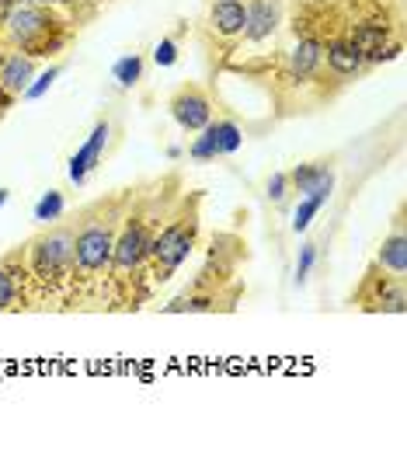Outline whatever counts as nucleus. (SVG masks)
Listing matches in <instances>:
<instances>
[{
  "instance_id": "nucleus-16",
  "label": "nucleus",
  "mask_w": 407,
  "mask_h": 453,
  "mask_svg": "<svg viewBox=\"0 0 407 453\" xmlns=\"http://www.w3.org/2000/svg\"><path fill=\"white\" fill-rule=\"evenodd\" d=\"M18 255H21V248L0 258V311H11L21 300V273L14 269Z\"/></svg>"
},
{
  "instance_id": "nucleus-23",
  "label": "nucleus",
  "mask_w": 407,
  "mask_h": 453,
  "mask_svg": "<svg viewBox=\"0 0 407 453\" xmlns=\"http://www.w3.org/2000/svg\"><path fill=\"white\" fill-rule=\"evenodd\" d=\"M313 262H317V244H303L299 248V258H296V286H303L310 280Z\"/></svg>"
},
{
  "instance_id": "nucleus-10",
  "label": "nucleus",
  "mask_w": 407,
  "mask_h": 453,
  "mask_svg": "<svg viewBox=\"0 0 407 453\" xmlns=\"http://www.w3.org/2000/svg\"><path fill=\"white\" fill-rule=\"evenodd\" d=\"M247 7V25H244V35L247 42H265L275 35L279 28V0H251L244 4Z\"/></svg>"
},
{
  "instance_id": "nucleus-13",
  "label": "nucleus",
  "mask_w": 407,
  "mask_h": 453,
  "mask_svg": "<svg viewBox=\"0 0 407 453\" xmlns=\"http://www.w3.org/2000/svg\"><path fill=\"white\" fill-rule=\"evenodd\" d=\"M244 25H247V7L244 0H213L209 7V28L216 35H244Z\"/></svg>"
},
{
  "instance_id": "nucleus-14",
  "label": "nucleus",
  "mask_w": 407,
  "mask_h": 453,
  "mask_svg": "<svg viewBox=\"0 0 407 453\" xmlns=\"http://www.w3.org/2000/svg\"><path fill=\"white\" fill-rule=\"evenodd\" d=\"M324 59H328V66H331V73H335V77H358V73H362V66H366L362 53L351 46V39H338V42H331V46L324 50Z\"/></svg>"
},
{
  "instance_id": "nucleus-21",
  "label": "nucleus",
  "mask_w": 407,
  "mask_h": 453,
  "mask_svg": "<svg viewBox=\"0 0 407 453\" xmlns=\"http://www.w3.org/2000/svg\"><path fill=\"white\" fill-rule=\"evenodd\" d=\"M320 206H324V199H317V196H303V203H299L296 213H292V230H296V234L306 230V226L313 224V217L320 213Z\"/></svg>"
},
{
  "instance_id": "nucleus-25",
  "label": "nucleus",
  "mask_w": 407,
  "mask_h": 453,
  "mask_svg": "<svg viewBox=\"0 0 407 453\" xmlns=\"http://www.w3.org/2000/svg\"><path fill=\"white\" fill-rule=\"evenodd\" d=\"M154 63L157 66H175L177 63V42L175 39H161L157 50H154Z\"/></svg>"
},
{
  "instance_id": "nucleus-11",
  "label": "nucleus",
  "mask_w": 407,
  "mask_h": 453,
  "mask_svg": "<svg viewBox=\"0 0 407 453\" xmlns=\"http://www.w3.org/2000/svg\"><path fill=\"white\" fill-rule=\"evenodd\" d=\"M376 269L404 280L407 276V234H404V220L397 217V224L390 230V237H383L380 244V255H376Z\"/></svg>"
},
{
  "instance_id": "nucleus-9",
  "label": "nucleus",
  "mask_w": 407,
  "mask_h": 453,
  "mask_svg": "<svg viewBox=\"0 0 407 453\" xmlns=\"http://www.w3.org/2000/svg\"><path fill=\"white\" fill-rule=\"evenodd\" d=\"M290 174L292 192H303V196H317L328 203L331 188H335V168L328 161H306V165H296Z\"/></svg>"
},
{
  "instance_id": "nucleus-22",
  "label": "nucleus",
  "mask_w": 407,
  "mask_h": 453,
  "mask_svg": "<svg viewBox=\"0 0 407 453\" xmlns=\"http://www.w3.org/2000/svg\"><path fill=\"white\" fill-rule=\"evenodd\" d=\"M290 192H292V185H290V174H286V171H275V174L265 181V196H268L272 203H286Z\"/></svg>"
},
{
  "instance_id": "nucleus-26",
  "label": "nucleus",
  "mask_w": 407,
  "mask_h": 453,
  "mask_svg": "<svg viewBox=\"0 0 407 453\" xmlns=\"http://www.w3.org/2000/svg\"><path fill=\"white\" fill-rule=\"evenodd\" d=\"M25 4H42V7H49V4H66V0H25Z\"/></svg>"
},
{
  "instance_id": "nucleus-24",
  "label": "nucleus",
  "mask_w": 407,
  "mask_h": 453,
  "mask_svg": "<svg viewBox=\"0 0 407 453\" xmlns=\"http://www.w3.org/2000/svg\"><path fill=\"white\" fill-rule=\"evenodd\" d=\"M57 77H59V66H49L35 84H28V88H25V98H32V102H35V98H42V95L53 88V81H57Z\"/></svg>"
},
{
  "instance_id": "nucleus-4",
  "label": "nucleus",
  "mask_w": 407,
  "mask_h": 453,
  "mask_svg": "<svg viewBox=\"0 0 407 453\" xmlns=\"http://www.w3.org/2000/svg\"><path fill=\"white\" fill-rule=\"evenodd\" d=\"M4 42L14 53L49 57L66 46V21L42 4H18L4 18Z\"/></svg>"
},
{
  "instance_id": "nucleus-3",
  "label": "nucleus",
  "mask_w": 407,
  "mask_h": 453,
  "mask_svg": "<svg viewBox=\"0 0 407 453\" xmlns=\"http://www.w3.org/2000/svg\"><path fill=\"white\" fill-rule=\"evenodd\" d=\"M199 210H202V196H181L175 210H168L164 224L157 226L150 255H147V269L154 283H168L177 269L188 262L195 237H199Z\"/></svg>"
},
{
  "instance_id": "nucleus-27",
  "label": "nucleus",
  "mask_w": 407,
  "mask_h": 453,
  "mask_svg": "<svg viewBox=\"0 0 407 453\" xmlns=\"http://www.w3.org/2000/svg\"><path fill=\"white\" fill-rule=\"evenodd\" d=\"M4 203H7V188H0V206H4Z\"/></svg>"
},
{
  "instance_id": "nucleus-6",
  "label": "nucleus",
  "mask_w": 407,
  "mask_h": 453,
  "mask_svg": "<svg viewBox=\"0 0 407 453\" xmlns=\"http://www.w3.org/2000/svg\"><path fill=\"white\" fill-rule=\"evenodd\" d=\"M366 311H383V314H404L407 311V289L404 280L383 273L380 269H369L366 280L358 286V296H355Z\"/></svg>"
},
{
  "instance_id": "nucleus-17",
  "label": "nucleus",
  "mask_w": 407,
  "mask_h": 453,
  "mask_svg": "<svg viewBox=\"0 0 407 453\" xmlns=\"http://www.w3.org/2000/svg\"><path fill=\"white\" fill-rule=\"evenodd\" d=\"M209 129H213V140H216L220 157H227V154H237V150H240L244 133H240V126H237V122H230V119H220V122H209Z\"/></svg>"
},
{
  "instance_id": "nucleus-5",
  "label": "nucleus",
  "mask_w": 407,
  "mask_h": 453,
  "mask_svg": "<svg viewBox=\"0 0 407 453\" xmlns=\"http://www.w3.org/2000/svg\"><path fill=\"white\" fill-rule=\"evenodd\" d=\"M25 258L32 265V276L42 286H57L73 273V220L49 224L39 237L25 244Z\"/></svg>"
},
{
  "instance_id": "nucleus-8",
  "label": "nucleus",
  "mask_w": 407,
  "mask_h": 453,
  "mask_svg": "<svg viewBox=\"0 0 407 453\" xmlns=\"http://www.w3.org/2000/svg\"><path fill=\"white\" fill-rule=\"evenodd\" d=\"M109 136H112L109 119L94 122V129H91L87 143L70 157V181H73V185H84V181H87V174L102 165V154H105V147H109Z\"/></svg>"
},
{
  "instance_id": "nucleus-18",
  "label": "nucleus",
  "mask_w": 407,
  "mask_h": 453,
  "mask_svg": "<svg viewBox=\"0 0 407 453\" xmlns=\"http://www.w3.org/2000/svg\"><path fill=\"white\" fill-rule=\"evenodd\" d=\"M112 77H116L122 88H136V84L143 81V57H139V53L118 57V63L112 66Z\"/></svg>"
},
{
  "instance_id": "nucleus-19",
  "label": "nucleus",
  "mask_w": 407,
  "mask_h": 453,
  "mask_svg": "<svg viewBox=\"0 0 407 453\" xmlns=\"http://www.w3.org/2000/svg\"><path fill=\"white\" fill-rule=\"evenodd\" d=\"M63 210H66V199H63V192L59 188H49L39 203H35V220L42 226L57 224L59 217H63Z\"/></svg>"
},
{
  "instance_id": "nucleus-2",
  "label": "nucleus",
  "mask_w": 407,
  "mask_h": 453,
  "mask_svg": "<svg viewBox=\"0 0 407 453\" xmlns=\"http://www.w3.org/2000/svg\"><path fill=\"white\" fill-rule=\"evenodd\" d=\"M129 203H132V188L87 206L80 220H73V273L91 280L112 265L118 226H122Z\"/></svg>"
},
{
  "instance_id": "nucleus-12",
  "label": "nucleus",
  "mask_w": 407,
  "mask_h": 453,
  "mask_svg": "<svg viewBox=\"0 0 407 453\" xmlns=\"http://www.w3.org/2000/svg\"><path fill=\"white\" fill-rule=\"evenodd\" d=\"M35 81V59L28 53H7L0 59V91L25 95V88Z\"/></svg>"
},
{
  "instance_id": "nucleus-7",
  "label": "nucleus",
  "mask_w": 407,
  "mask_h": 453,
  "mask_svg": "<svg viewBox=\"0 0 407 453\" xmlns=\"http://www.w3.org/2000/svg\"><path fill=\"white\" fill-rule=\"evenodd\" d=\"M168 112L185 133H199L213 122V102L199 84H181L168 98Z\"/></svg>"
},
{
  "instance_id": "nucleus-15",
  "label": "nucleus",
  "mask_w": 407,
  "mask_h": 453,
  "mask_svg": "<svg viewBox=\"0 0 407 453\" xmlns=\"http://www.w3.org/2000/svg\"><path fill=\"white\" fill-rule=\"evenodd\" d=\"M320 63H324V46H320L317 39H303V42L290 53V70H292V77H296V81L317 77Z\"/></svg>"
},
{
  "instance_id": "nucleus-1",
  "label": "nucleus",
  "mask_w": 407,
  "mask_h": 453,
  "mask_svg": "<svg viewBox=\"0 0 407 453\" xmlns=\"http://www.w3.org/2000/svg\"><path fill=\"white\" fill-rule=\"evenodd\" d=\"M177 174H168L157 192H132V203L122 217V226H118V237H116V251H112V280L118 286H129V280H136V273L147 265V255H150V244H154V234L161 220L168 217L171 210V181Z\"/></svg>"
},
{
  "instance_id": "nucleus-20",
  "label": "nucleus",
  "mask_w": 407,
  "mask_h": 453,
  "mask_svg": "<svg viewBox=\"0 0 407 453\" xmlns=\"http://www.w3.org/2000/svg\"><path fill=\"white\" fill-rule=\"evenodd\" d=\"M199 133H202V136L192 143V150H188V154H192V161H199V165H213V161L220 157L216 140H213V129L206 126V129H199Z\"/></svg>"
}]
</instances>
